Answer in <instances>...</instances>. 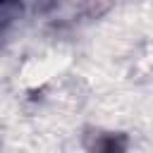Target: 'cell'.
I'll list each match as a JSON object with an SVG mask.
<instances>
[{
  "label": "cell",
  "mask_w": 153,
  "mask_h": 153,
  "mask_svg": "<svg viewBox=\"0 0 153 153\" xmlns=\"http://www.w3.org/2000/svg\"><path fill=\"white\" fill-rule=\"evenodd\" d=\"M127 146V141H124V136L120 134V136H115V134H100V139L98 141H93V143H88V148H96V151H122Z\"/></svg>",
  "instance_id": "1"
}]
</instances>
